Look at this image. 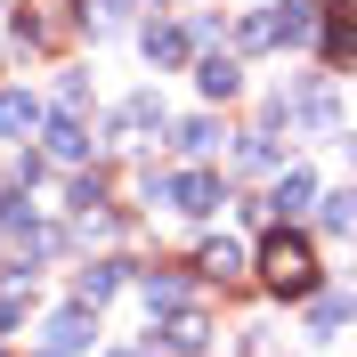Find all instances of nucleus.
I'll use <instances>...</instances> for the list:
<instances>
[{"label":"nucleus","instance_id":"7","mask_svg":"<svg viewBox=\"0 0 357 357\" xmlns=\"http://www.w3.org/2000/svg\"><path fill=\"white\" fill-rule=\"evenodd\" d=\"M195 82H203V98H236V89H244V66H236V57H203Z\"/></svg>","mask_w":357,"mask_h":357},{"label":"nucleus","instance_id":"2","mask_svg":"<svg viewBox=\"0 0 357 357\" xmlns=\"http://www.w3.org/2000/svg\"><path fill=\"white\" fill-rule=\"evenodd\" d=\"M146 195L171 203V211H187V220H203V211L220 203V178L211 171H178V178H146Z\"/></svg>","mask_w":357,"mask_h":357},{"label":"nucleus","instance_id":"11","mask_svg":"<svg viewBox=\"0 0 357 357\" xmlns=\"http://www.w3.org/2000/svg\"><path fill=\"white\" fill-rule=\"evenodd\" d=\"M309 195H317V178H309V171H284V178H276V195H268V211H301Z\"/></svg>","mask_w":357,"mask_h":357},{"label":"nucleus","instance_id":"16","mask_svg":"<svg viewBox=\"0 0 357 357\" xmlns=\"http://www.w3.org/2000/svg\"><path fill=\"white\" fill-rule=\"evenodd\" d=\"M122 130H162V98H130L122 106Z\"/></svg>","mask_w":357,"mask_h":357},{"label":"nucleus","instance_id":"21","mask_svg":"<svg viewBox=\"0 0 357 357\" xmlns=\"http://www.w3.org/2000/svg\"><path fill=\"white\" fill-rule=\"evenodd\" d=\"M98 203H106V178H98V171L73 178V211H98Z\"/></svg>","mask_w":357,"mask_h":357},{"label":"nucleus","instance_id":"8","mask_svg":"<svg viewBox=\"0 0 357 357\" xmlns=\"http://www.w3.org/2000/svg\"><path fill=\"white\" fill-rule=\"evenodd\" d=\"M203 276H220V284H236V276H244V252H236V244H227V236H211V244H203Z\"/></svg>","mask_w":357,"mask_h":357},{"label":"nucleus","instance_id":"18","mask_svg":"<svg viewBox=\"0 0 357 357\" xmlns=\"http://www.w3.org/2000/svg\"><path fill=\"white\" fill-rule=\"evenodd\" d=\"M325 49L349 66V57H357V24H349V17H333V24H325Z\"/></svg>","mask_w":357,"mask_h":357},{"label":"nucleus","instance_id":"20","mask_svg":"<svg viewBox=\"0 0 357 357\" xmlns=\"http://www.w3.org/2000/svg\"><path fill=\"white\" fill-rule=\"evenodd\" d=\"M309 317H317V333H333V325H349V301H341V292H325Z\"/></svg>","mask_w":357,"mask_h":357},{"label":"nucleus","instance_id":"19","mask_svg":"<svg viewBox=\"0 0 357 357\" xmlns=\"http://www.w3.org/2000/svg\"><path fill=\"white\" fill-rule=\"evenodd\" d=\"M325 227H341V236H357V195H325Z\"/></svg>","mask_w":357,"mask_h":357},{"label":"nucleus","instance_id":"12","mask_svg":"<svg viewBox=\"0 0 357 357\" xmlns=\"http://www.w3.org/2000/svg\"><path fill=\"white\" fill-rule=\"evenodd\" d=\"M146 57H155V66H178V57H187V33H178V24H155V33H146Z\"/></svg>","mask_w":357,"mask_h":357},{"label":"nucleus","instance_id":"1","mask_svg":"<svg viewBox=\"0 0 357 357\" xmlns=\"http://www.w3.org/2000/svg\"><path fill=\"white\" fill-rule=\"evenodd\" d=\"M260 276L276 292H284V301H309L317 292V252L301 244V236H268V252H260Z\"/></svg>","mask_w":357,"mask_h":357},{"label":"nucleus","instance_id":"22","mask_svg":"<svg viewBox=\"0 0 357 357\" xmlns=\"http://www.w3.org/2000/svg\"><path fill=\"white\" fill-rule=\"evenodd\" d=\"M8 211H17V203H8V195H0V220H8Z\"/></svg>","mask_w":357,"mask_h":357},{"label":"nucleus","instance_id":"6","mask_svg":"<svg viewBox=\"0 0 357 357\" xmlns=\"http://www.w3.org/2000/svg\"><path fill=\"white\" fill-rule=\"evenodd\" d=\"M114 284H122V268H114V260H89L82 276H73V301H89V309H98V301H114Z\"/></svg>","mask_w":357,"mask_h":357},{"label":"nucleus","instance_id":"10","mask_svg":"<svg viewBox=\"0 0 357 357\" xmlns=\"http://www.w3.org/2000/svg\"><path fill=\"white\" fill-rule=\"evenodd\" d=\"M317 33V0H284L276 8V41H309Z\"/></svg>","mask_w":357,"mask_h":357},{"label":"nucleus","instance_id":"3","mask_svg":"<svg viewBox=\"0 0 357 357\" xmlns=\"http://www.w3.org/2000/svg\"><path fill=\"white\" fill-rule=\"evenodd\" d=\"M66 33H73V0H33L24 41H33V49H66Z\"/></svg>","mask_w":357,"mask_h":357},{"label":"nucleus","instance_id":"14","mask_svg":"<svg viewBox=\"0 0 357 357\" xmlns=\"http://www.w3.org/2000/svg\"><path fill=\"white\" fill-rule=\"evenodd\" d=\"M82 146H89L82 122H57V130H49V155H57V162H82Z\"/></svg>","mask_w":357,"mask_h":357},{"label":"nucleus","instance_id":"13","mask_svg":"<svg viewBox=\"0 0 357 357\" xmlns=\"http://www.w3.org/2000/svg\"><path fill=\"white\" fill-rule=\"evenodd\" d=\"M171 317V309H187V284H178V276H146V317Z\"/></svg>","mask_w":357,"mask_h":357},{"label":"nucleus","instance_id":"17","mask_svg":"<svg viewBox=\"0 0 357 357\" xmlns=\"http://www.w3.org/2000/svg\"><path fill=\"white\" fill-rule=\"evenodd\" d=\"M236 41H244V49H268V41H276V8H268V17H244V24H236Z\"/></svg>","mask_w":357,"mask_h":357},{"label":"nucleus","instance_id":"15","mask_svg":"<svg viewBox=\"0 0 357 357\" xmlns=\"http://www.w3.org/2000/svg\"><path fill=\"white\" fill-rule=\"evenodd\" d=\"M178 146H187V155H211V146H220V122H203V114L178 122Z\"/></svg>","mask_w":357,"mask_h":357},{"label":"nucleus","instance_id":"4","mask_svg":"<svg viewBox=\"0 0 357 357\" xmlns=\"http://www.w3.org/2000/svg\"><path fill=\"white\" fill-rule=\"evenodd\" d=\"M89 333H98V325H89V301H73V309L49 325V349H57V357H73V349H89Z\"/></svg>","mask_w":357,"mask_h":357},{"label":"nucleus","instance_id":"5","mask_svg":"<svg viewBox=\"0 0 357 357\" xmlns=\"http://www.w3.org/2000/svg\"><path fill=\"white\" fill-rule=\"evenodd\" d=\"M24 130H41V106L24 89H0V138H24Z\"/></svg>","mask_w":357,"mask_h":357},{"label":"nucleus","instance_id":"9","mask_svg":"<svg viewBox=\"0 0 357 357\" xmlns=\"http://www.w3.org/2000/svg\"><path fill=\"white\" fill-rule=\"evenodd\" d=\"M203 333H211V325H203L195 309H171V325H162V341H171L178 357H195V349H203Z\"/></svg>","mask_w":357,"mask_h":357}]
</instances>
